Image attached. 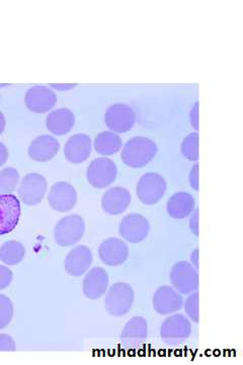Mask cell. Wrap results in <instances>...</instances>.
I'll use <instances>...</instances> for the list:
<instances>
[{
	"label": "cell",
	"instance_id": "1",
	"mask_svg": "<svg viewBox=\"0 0 243 365\" xmlns=\"http://www.w3.org/2000/svg\"><path fill=\"white\" fill-rule=\"evenodd\" d=\"M157 145L146 137H134L125 144L121 158L127 167L140 169L148 165L157 155Z\"/></svg>",
	"mask_w": 243,
	"mask_h": 365
},
{
	"label": "cell",
	"instance_id": "2",
	"mask_svg": "<svg viewBox=\"0 0 243 365\" xmlns=\"http://www.w3.org/2000/svg\"><path fill=\"white\" fill-rule=\"evenodd\" d=\"M134 302V290L126 282H117L110 287L105 299V307L113 317L126 316L131 311Z\"/></svg>",
	"mask_w": 243,
	"mask_h": 365
},
{
	"label": "cell",
	"instance_id": "3",
	"mask_svg": "<svg viewBox=\"0 0 243 365\" xmlns=\"http://www.w3.org/2000/svg\"><path fill=\"white\" fill-rule=\"evenodd\" d=\"M86 222L81 215L65 216L54 228L55 242L60 247H71L83 239Z\"/></svg>",
	"mask_w": 243,
	"mask_h": 365
},
{
	"label": "cell",
	"instance_id": "4",
	"mask_svg": "<svg viewBox=\"0 0 243 365\" xmlns=\"http://www.w3.org/2000/svg\"><path fill=\"white\" fill-rule=\"evenodd\" d=\"M192 334V325L187 317L175 314L168 317L160 327V337L170 346L186 342Z\"/></svg>",
	"mask_w": 243,
	"mask_h": 365
},
{
	"label": "cell",
	"instance_id": "5",
	"mask_svg": "<svg viewBox=\"0 0 243 365\" xmlns=\"http://www.w3.org/2000/svg\"><path fill=\"white\" fill-rule=\"evenodd\" d=\"M170 279L180 294H190L199 288L198 270L187 261H180L172 266Z\"/></svg>",
	"mask_w": 243,
	"mask_h": 365
},
{
	"label": "cell",
	"instance_id": "6",
	"mask_svg": "<svg viewBox=\"0 0 243 365\" xmlns=\"http://www.w3.org/2000/svg\"><path fill=\"white\" fill-rule=\"evenodd\" d=\"M167 191L165 178L156 173L143 175L137 184V196L145 205H154L160 202Z\"/></svg>",
	"mask_w": 243,
	"mask_h": 365
},
{
	"label": "cell",
	"instance_id": "7",
	"mask_svg": "<svg viewBox=\"0 0 243 365\" xmlns=\"http://www.w3.org/2000/svg\"><path fill=\"white\" fill-rule=\"evenodd\" d=\"M148 337V321L143 317L136 316L130 319L120 335V342L126 350L140 349Z\"/></svg>",
	"mask_w": 243,
	"mask_h": 365
},
{
	"label": "cell",
	"instance_id": "8",
	"mask_svg": "<svg viewBox=\"0 0 243 365\" xmlns=\"http://www.w3.org/2000/svg\"><path fill=\"white\" fill-rule=\"evenodd\" d=\"M117 174V165L112 160L100 158L91 163L86 177L91 186L96 189H103L115 182Z\"/></svg>",
	"mask_w": 243,
	"mask_h": 365
},
{
	"label": "cell",
	"instance_id": "9",
	"mask_svg": "<svg viewBox=\"0 0 243 365\" xmlns=\"http://www.w3.org/2000/svg\"><path fill=\"white\" fill-rule=\"evenodd\" d=\"M123 239L131 244H139L148 237L150 225L143 215L131 213L123 218L119 227Z\"/></svg>",
	"mask_w": 243,
	"mask_h": 365
},
{
	"label": "cell",
	"instance_id": "10",
	"mask_svg": "<svg viewBox=\"0 0 243 365\" xmlns=\"http://www.w3.org/2000/svg\"><path fill=\"white\" fill-rule=\"evenodd\" d=\"M47 191V181L42 175L29 174L24 177L19 190V198L26 205L42 202Z\"/></svg>",
	"mask_w": 243,
	"mask_h": 365
},
{
	"label": "cell",
	"instance_id": "11",
	"mask_svg": "<svg viewBox=\"0 0 243 365\" xmlns=\"http://www.w3.org/2000/svg\"><path fill=\"white\" fill-rule=\"evenodd\" d=\"M77 202L76 190L66 182L53 185L48 195V203L57 212H68Z\"/></svg>",
	"mask_w": 243,
	"mask_h": 365
},
{
	"label": "cell",
	"instance_id": "12",
	"mask_svg": "<svg viewBox=\"0 0 243 365\" xmlns=\"http://www.w3.org/2000/svg\"><path fill=\"white\" fill-rule=\"evenodd\" d=\"M135 113L131 108L125 104L110 106L105 115V122L110 130L115 133H125L133 128Z\"/></svg>",
	"mask_w": 243,
	"mask_h": 365
},
{
	"label": "cell",
	"instance_id": "13",
	"mask_svg": "<svg viewBox=\"0 0 243 365\" xmlns=\"http://www.w3.org/2000/svg\"><path fill=\"white\" fill-rule=\"evenodd\" d=\"M21 217V203L16 196L0 194V235L13 232Z\"/></svg>",
	"mask_w": 243,
	"mask_h": 365
},
{
	"label": "cell",
	"instance_id": "14",
	"mask_svg": "<svg viewBox=\"0 0 243 365\" xmlns=\"http://www.w3.org/2000/svg\"><path fill=\"white\" fill-rule=\"evenodd\" d=\"M98 255H100V260L108 266L122 265L127 261L129 256V248L126 242L122 240L110 239L105 240L98 249Z\"/></svg>",
	"mask_w": 243,
	"mask_h": 365
},
{
	"label": "cell",
	"instance_id": "15",
	"mask_svg": "<svg viewBox=\"0 0 243 365\" xmlns=\"http://www.w3.org/2000/svg\"><path fill=\"white\" fill-rule=\"evenodd\" d=\"M152 304L160 314H173L182 309V297L175 288L163 285L154 292Z\"/></svg>",
	"mask_w": 243,
	"mask_h": 365
},
{
	"label": "cell",
	"instance_id": "16",
	"mask_svg": "<svg viewBox=\"0 0 243 365\" xmlns=\"http://www.w3.org/2000/svg\"><path fill=\"white\" fill-rule=\"evenodd\" d=\"M93 256L88 247L81 246L72 249L64 260V269L69 275L81 277L90 269Z\"/></svg>",
	"mask_w": 243,
	"mask_h": 365
},
{
	"label": "cell",
	"instance_id": "17",
	"mask_svg": "<svg viewBox=\"0 0 243 365\" xmlns=\"http://www.w3.org/2000/svg\"><path fill=\"white\" fill-rule=\"evenodd\" d=\"M25 102L30 111L43 114L56 105L57 97L49 88L33 86L26 93Z\"/></svg>",
	"mask_w": 243,
	"mask_h": 365
},
{
	"label": "cell",
	"instance_id": "18",
	"mask_svg": "<svg viewBox=\"0 0 243 365\" xmlns=\"http://www.w3.org/2000/svg\"><path fill=\"white\" fill-rule=\"evenodd\" d=\"M132 197L128 190L123 187H114L103 194L102 207L107 215H119L127 210Z\"/></svg>",
	"mask_w": 243,
	"mask_h": 365
},
{
	"label": "cell",
	"instance_id": "19",
	"mask_svg": "<svg viewBox=\"0 0 243 365\" xmlns=\"http://www.w3.org/2000/svg\"><path fill=\"white\" fill-rule=\"evenodd\" d=\"M91 140L86 134H76L67 140L64 148V155L73 165L83 163L90 158Z\"/></svg>",
	"mask_w": 243,
	"mask_h": 365
},
{
	"label": "cell",
	"instance_id": "20",
	"mask_svg": "<svg viewBox=\"0 0 243 365\" xmlns=\"http://www.w3.org/2000/svg\"><path fill=\"white\" fill-rule=\"evenodd\" d=\"M109 275L102 267L91 269L83 280V294L88 299H98L107 292Z\"/></svg>",
	"mask_w": 243,
	"mask_h": 365
},
{
	"label": "cell",
	"instance_id": "21",
	"mask_svg": "<svg viewBox=\"0 0 243 365\" xmlns=\"http://www.w3.org/2000/svg\"><path fill=\"white\" fill-rule=\"evenodd\" d=\"M59 148L60 143L56 138L50 135H42L31 143L29 155L35 162H49L57 155Z\"/></svg>",
	"mask_w": 243,
	"mask_h": 365
},
{
	"label": "cell",
	"instance_id": "22",
	"mask_svg": "<svg viewBox=\"0 0 243 365\" xmlns=\"http://www.w3.org/2000/svg\"><path fill=\"white\" fill-rule=\"evenodd\" d=\"M76 117L68 109H58L48 115L46 126L55 135H64L73 128Z\"/></svg>",
	"mask_w": 243,
	"mask_h": 365
},
{
	"label": "cell",
	"instance_id": "23",
	"mask_svg": "<svg viewBox=\"0 0 243 365\" xmlns=\"http://www.w3.org/2000/svg\"><path fill=\"white\" fill-rule=\"evenodd\" d=\"M167 207L170 217L175 220H184L194 211V197L187 192L173 194L167 201Z\"/></svg>",
	"mask_w": 243,
	"mask_h": 365
},
{
	"label": "cell",
	"instance_id": "24",
	"mask_svg": "<svg viewBox=\"0 0 243 365\" xmlns=\"http://www.w3.org/2000/svg\"><path fill=\"white\" fill-rule=\"evenodd\" d=\"M121 148V137L115 134L114 132L105 131L95 136V148L96 153L100 155L109 157L117 153Z\"/></svg>",
	"mask_w": 243,
	"mask_h": 365
},
{
	"label": "cell",
	"instance_id": "25",
	"mask_svg": "<svg viewBox=\"0 0 243 365\" xmlns=\"http://www.w3.org/2000/svg\"><path fill=\"white\" fill-rule=\"evenodd\" d=\"M26 256V249L21 242L9 241L0 248V261L7 265H18Z\"/></svg>",
	"mask_w": 243,
	"mask_h": 365
},
{
	"label": "cell",
	"instance_id": "26",
	"mask_svg": "<svg viewBox=\"0 0 243 365\" xmlns=\"http://www.w3.org/2000/svg\"><path fill=\"white\" fill-rule=\"evenodd\" d=\"M19 181V170L14 168H6L0 170V194L7 195L13 193Z\"/></svg>",
	"mask_w": 243,
	"mask_h": 365
},
{
	"label": "cell",
	"instance_id": "27",
	"mask_svg": "<svg viewBox=\"0 0 243 365\" xmlns=\"http://www.w3.org/2000/svg\"><path fill=\"white\" fill-rule=\"evenodd\" d=\"M180 150L187 160L197 162L199 160V133L194 132L185 137Z\"/></svg>",
	"mask_w": 243,
	"mask_h": 365
},
{
	"label": "cell",
	"instance_id": "28",
	"mask_svg": "<svg viewBox=\"0 0 243 365\" xmlns=\"http://www.w3.org/2000/svg\"><path fill=\"white\" fill-rule=\"evenodd\" d=\"M13 302L6 294H0V330L6 328L14 318Z\"/></svg>",
	"mask_w": 243,
	"mask_h": 365
},
{
	"label": "cell",
	"instance_id": "29",
	"mask_svg": "<svg viewBox=\"0 0 243 365\" xmlns=\"http://www.w3.org/2000/svg\"><path fill=\"white\" fill-rule=\"evenodd\" d=\"M185 311L190 319L195 323L200 322V312H199V294L198 292H192L190 297H187L186 302H185Z\"/></svg>",
	"mask_w": 243,
	"mask_h": 365
},
{
	"label": "cell",
	"instance_id": "30",
	"mask_svg": "<svg viewBox=\"0 0 243 365\" xmlns=\"http://www.w3.org/2000/svg\"><path fill=\"white\" fill-rule=\"evenodd\" d=\"M13 272L6 266L0 265V290L6 289L13 281Z\"/></svg>",
	"mask_w": 243,
	"mask_h": 365
},
{
	"label": "cell",
	"instance_id": "31",
	"mask_svg": "<svg viewBox=\"0 0 243 365\" xmlns=\"http://www.w3.org/2000/svg\"><path fill=\"white\" fill-rule=\"evenodd\" d=\"M16 342L7 334H0V351H14Z\"/></svg>",
	"mask_w": 243,
	"mask_h": 365
},
{
	"label": "cell",
	"instance_id": "32",
	"mask_svg": "<svg viewBox=\"0 0 243 365\" xmlns=\"http://www.w3.org/2000/svg\"><path fill=\"white\" fill-rule=\"evenodd\" d=\"M190 185L195 191H199V165L196 163L194 167L192 168L191 173H190L189 178Z\"/></svg>",
	"mask_w": 243,
	"mask_h": 365
},
{
	"label": "cell",
	"instance_id": "33",
	"mask_svg": "<svg viewBox=\"0 0 243 365\" xmlns=\"http://www.w3.org/2000/svg\"><path fill=\"white\" fill-rule=\"evenodd\" d=\"M190 228H191L192 235H196V237H199L200 235V230H199V209L197 208L195 210V212L192 213L191 220H190Z\"/></svg>",
	"mask_w": 243,
	"mask_h": 365
},
{
	"label": "cell",
	"instance_id": "34",
	"mask_svg": "<svg viewBox=\"0 0 243 365\" xmlns=\"http://www.w3.org/2000/svg\"><path fill=\"white\" fill-rule=\"evenodd\" d=\"M199 103H196V105L192 108V111L191 113V122L192 126L194 127L195 129L199 128Z\"/></svg>",
	"mask_w": 243,
	"mask_h": 365
},
{
	"label": "cell",
	"instance_id": "35",
	"mask_svg": "<svg viewBox=\"0 0 243 365\" xmlns=\"http://www.w3.org/2000/svg\"><path fill=\"white\" fill-rule=\"evenodd\" d=\"M7 158H9V150L4 143H0V167L6 163Z\"/></svg>",
	"mask_w": 243,
	"mask_h": 365
},
{
	"label": "cell",
	"instance_id": "36",
	"mask_svg": "<svg viewBox=\"0 0 243 365\" xmlns=\"http://www.w3.org/2000/svg\"><path fill=\"white\" fill-rule=\"evenodd\" d=\"M199 249H195L194 251L192 252L191 255V261H192V265L194 266L195 268L197 269V270L199 271V266H200V262H199Z\"/></svg>",
	"mask_w": 243,
	"mask_h": 365
},
{
	"label": "cell",
	"instance_id": "37",
	"mask_svg": "<svg viewBox=\"0 0 243 365\" xmlns=\"http://www.w3.org/2000/svg\"><path fill=\"white\" fill-rule=\"evenodd\" d=\"M4 127H6V118H4V114L0 112V135H1L2 132L4 131Z\"/></svg>",
	"mask_w": 243,
	"mask_h": 365
}]
</instances>
